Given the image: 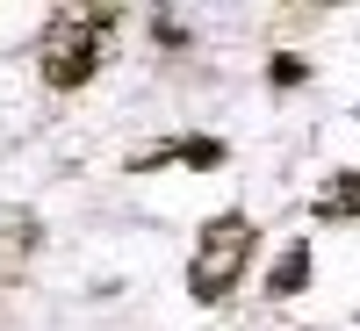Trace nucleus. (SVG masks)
I'll return each instance as SVG.
<instances>
[{
	"instance_id": "nucleus-1",
	"label": "nucleus",
	"mask_w": 360,
	"mask_h": 331,
	"mask_svg": "<svg viewBox=\"0 0 360 331\" xmlns=\"http://www.w3.org/2000/svg\"><path fill=\"white\" fill-rule=\"evenodd\" d=\"M252 252H259V231H252L245 209H224V216H209L202 238H195V252H188V295H195L202 310L231 303V288L245 281Z\"/></svg>"
},
{
	"instance_id": "nucleus-2",
	"label": "nucleus",
	"mask_w": 360,
	"mask_h": 331,
	"mask_svg": "<svg viewBox=\"0 0 360 331\" xmlns=\"http://www.w3.org/2000/svg\"><path fill=\"white\" fill-rule=\"evenodd\" d=\"M115 29H123V8H72V15H58L44 29V86H58V94L86 86L101 72V51H108Z\"/></svg>"
},
{
	"instance_id": "nucleus-3",
	"label": "nucleus",
	"mask_w": 360,
	"mask_h": 331,
	"mask_svg": "<svg viewBox=\"0 0 360 331\" xmlns=\"http://www.w3.org/2000/svg\"><path fill=\"white\" fill-rule=\"evenodd\" d=\"M159 166H224V144L217 137H166L130 159V173H159Z\"/></svg>"
},
{
	"instance_id": "nucleus-4",
	"label": "nucleus",
	"mask_w": 360,
	"mask_h": 331,
	"mask_svg": "<svg viewBox=\"0 0 360 331\" xmlns=\"http://www.w3.org/2000/svg\"><path fill=\"white\" fill-rule=\"evenodd\" d=\"M310 209H317V223H353L360 216V173H332Z\"/></svg>"
},
{
	"instance_id": "nucleus-5",
	"label": "nucleus",
	"mask_w": 360,
	"mask_h": 331,
	"mask_svg": "<svg viewBox=\"0 0 360 331\" xmlns=\"http://www.w3.org/2000/svg\"><path fill=\"white\" fill-rule=\"evenodd\" d=\"M303 288H310V238H295V245L274 259V274H266V295L288 303V295H303Z\"/></svg>"
},
{
	"instance_id": "nucleus-6",
	"label": "nucleus",
	"mask_w": 360,
	"mask_h": 331,
	"mask_svg": "<svg viewBox=\"0 0 360 331\" xmlns=\"http://www.w3.org/2000/svg\"><path fill=\"white\" fill-rule=\"evenodd\" d=\"M295 79H310V65H303L295 51H281V58H274V86H295Z\"/></svg>"
}]
</instances>
